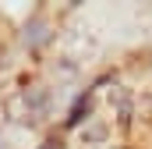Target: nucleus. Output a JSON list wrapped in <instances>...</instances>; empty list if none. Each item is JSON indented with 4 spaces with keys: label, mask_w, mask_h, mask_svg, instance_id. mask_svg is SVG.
Here are the masks:
<instances>
[{
    "label": "nucleus",
    "mask_w": 152,
    "mask_h": 149,
    "mask_svg": "<svg viewBox=\"0 0 152 149\" xmlns=\"http://www.w3.org/2000/svg\"><path fill=\"white\" fill-rule=\"evenodd\" d=\"M42 149H60V142H57V139H46V142H42Z\"/></svg>",
    "instance_id": "obj_1"
}]
</instances>
